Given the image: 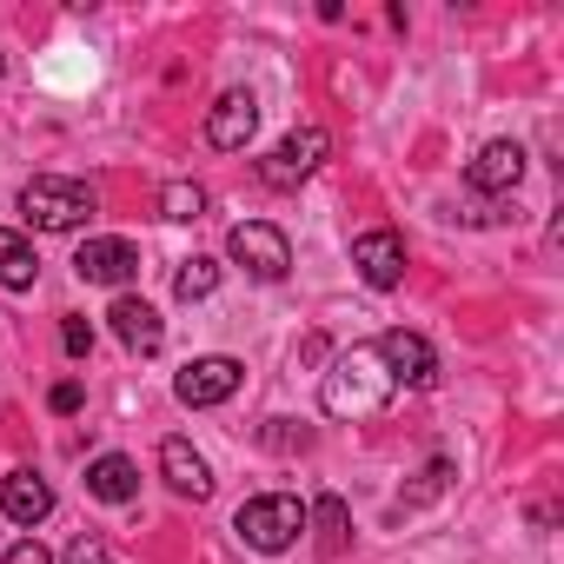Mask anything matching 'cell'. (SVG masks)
I'll use <instances>...</instances> for the list:
<instances>
[{
    "mask_svg": "<svg viewBox=\"0 0 564 564\" xmlns=\"http://www.w3.org/2000/svg\"><path fill=\"white\" fill-rule=\"evenodd\" d=\"M107 319H113L120 346H127V352H140V359H153V352L166 346V326H160V313H153L147 300H133V293H127V300H113V313H107Z\"/></svg>",
    "mask_w": 564,
    "mask_h": 564,
    "instance_id": "cell-11",
    "label": "cell"
},
{
    "mask_svg": "<svg viewBox=\"0 0 564 564\" xmlns=\"http://www.w3.org/2000/svg\"><path fill=\"white\" fill-rule=\"evenodd\" d=\"M0 67H8V61H0Z\"/></svg>",
    "mask_w": 564,
    "mask_h": 564,
    "instance_id": "cell-25",
    "label": "cell"
},
{
    "mask_svg": "<svg viewBox=\"0 0 564 564\" xmlns=\"http://www.w3.org/2000/svg\"><path fill=\"white\" fill-rule=\"evenodd\" d=\"M21 213H28V226H41V232H74V226L94 219V186H87V180L41 173V180L21 186Z\"/></svg>",
    "mask_w": 564,
    "mask_h": 564,
    "instance_id": "cell-2",
    "label": "cell"
},
{
    "mask_svg": "<svg viewBox=\"0 0 564 564\" xmlns=\"http://www.w3.org/2000/svg\"><path fill=\"white\" fill-rule=\"evenodd\" d=\"M313 524H319V538L339 551V544H346V498H333V491H326V498L313 505Z\"/></svg>",
    "mask_w": 564,
    "mask_h": 564,
    "instance_id": "cell-19",
    "label": "cell"
},
{
    "mask_svg": "<svg viewBox=\"0 0 564 564\" xmlns=\"http://www.w3.org/2000/svg\"><path fill=\"white\" fill-rule=\"evenodd\" d=\"M74 272L87 279V286H127V279L140 272V252L127 239H87L80 259H74Z\"/></svg>",
    "mask_w": 564,
    "mask_h": 564,
    "instance_id": "cell-9",
    "label": "cell"
},
{
    "mask_svg": "<svg viewBox=\"0 0 564 564\" xmlns=\"http://www.w3.org/2000/svg\"><path fill=\"white\" fill-rule=\"evenodd\" d=\"M239 379H246V366L239 359H193L186 372H180V405H226L232 392H239Z\"/></svg>",
    "mask_w": 564,
    "mask_h": 564,
    "instance_id": "cell-7",
    "label": "cell"
},
{
    "mask_svg": "<svg viewBox=\"0 0 564 564\" xmlns=\"http://www.w3.org/2000/svg\"><path fill=\"white\" fill-rule=\"evenodd\" d=\"M61 339H67V352H74V359H87V352H94V326H87V319H67V326H61Z\"/></svg>",
    "mask_w": 564,
    "mask_h": 564,
    "instance_id": "cell-21",
    "label": "cell"
},
{
    "mask_svg": "<svg viewBox=\"0 0 564 564\" xmlns=\"http://www.w3.org/2000/svg\"><path fill=\"white\" fill-rule=\"evenodd\" d=\"M160 213H166V219H199V213H206V193L186 186V180H173V186L160 193Z\"/></svg>",
    "mask_w": 564,
    "mask_h": 564,
    "instance_id": "cell-18",
    "label": "cell"
},
{
    "mask_svg": "<svg viewBox=\"0 0 564 564\" xmlns=\"http://www.w3.org/2000/svg\"><path fill=\"white\" fill-rule=\"evenodd\" d=\"M319 160H326V133H319V127H300V133H286V140L272 147V160L259 166V180H265V186H300Z\"/></svg>",
    "mask_w": 564,
    "mask_h": 564,
    "instance_id": "cell-6",
    "label": "cell"
},
{
    "mask_svg": "<svg viewBox=\"0 0 564 564\" xmlns=\"http://www.w3.org/2000/svg\"><path fill=\"white\" fill-rule=\"evenodd\" d=\"M8 564H54V557H47V544H34V538H28V544H14V551H8Z\"/></svg>",
    "mask_w": 564,
    "mask_h": 564,
    "instance_id": "cell-23",
    "label": "cell"
},
{
    "mask_svg": "<svg viewBox=\"0 0 564 564\" xmlns=\"http://www.w3.org/2000/svg\"><path fill=\"white\" fill-rule=\"evenodd\" d=\"M252 127H259L252 94H219V107L206 113V147L232 153V147H246V140H252Z\"/></svg>",
    "mask_w": 564,
    "mask_h": 564,
    "instance_id": "cell-12",
    "label": "cell"
},
{
    "mask_svg": "<svg viewBox=\"0 0 564 564\" xmlns=\"http://www.w3.org/2000/svg\"><path fill=\"white\" fill-rule=\"evenodd\" d=\"M326 412L333 419H366V412H379L386 399H392V379H386V359H379V346H352L333 372H326Z\"/></svg>",
    "mask_w": 564,
    "mask_h": 564,
    "instance_id": "cell-1",
    "label": "cell"
},
{
    "mask_svg": "<svg viewBox=\"0 0 564 564\" xmlns=\"http://www.w3.org/2000/svg\"><path fill=\"white\" fill-rule=\"evenodd\" d=\"M226 252H232V259H239L252 279H286V272H293V246H286V232H279V226H265V219H246V226H232Z\"/></svg>",
    "mask_w": 564,
    "mask_h": 564,
    "instance_id": "cell-4",
    "label": "cell"
},
{
    "mask_svg": "<svg viewBox=\"0 0 564 564\" xmlns=\"http://www.w3.org/2000/svg\"><path fill=\"white\" fill-rule=\"evenodd\" d=\"M524 180V147H511V140H491L471 166H465V186L471 193H511Z\"/></svg>",
    "mask_w": 564,
    "mask_h": 564,
    "instance_id": "cell-10",
    "label": "cell"
},
{
    "mask_svg": "<svg viewBox=\"0 0 564 564\" xmlns=\"http://www.w3.org/2000/svg\"><path fill=\"white\" fill-rule=\"evenodd\" d=\"M232 531L252 544V551H286L300 531H306V505L293 498V491H272V498H246L239 505V518H232Z\"/></svg>",
    "mask_w": 564,
    "mask_h": 564,
    "instance_id": "cell-3",
    "label": "cell"
},
{
    "mask_svg": "<svg viewBox=\"0 0 564 564\" xmlns=\"http://www.w3.org/2000/svg\"><path fill=\"white\" fill-rule=\"evenodd\" d=\"M0 511H8L14 524H41V518L54 511V485L34 478V471H14L8 485H0Z\"/></svg>",
    "mask_w": 564,
    "mask_h": 564,
    "instance_id": "cell-14",
    "label": "cell"
},
{
    "mask_svg": "<svg viewBox=\"0 0 564 564\" xmlns=\"http://www.w3.org/2000/svg\"><path fill=\"white\" fill-rule=\"evenodd\" d=\"M34 279H41V259H34V246H28L21 232H8V226H0V286L28 293Z\"/></svg>",
    "mask_w": 564,
    "mask_h": 564,
    "instance_id": "cell-16",
    "label": "cell"
},
{
    "mask_svg": "<svg viewBox=\"0 0 564 564\" xmlns=\"http://www.w3.org/2000/svg\"><path fill=\"white\" fill-rule=\"evenodd\" d=\"M213 286H219V265H213V259H186L180 279H173V293H180V300H206Z\"/></svg>",
    "mask_w": 564,
    "mask_h": 564,
    "instance_id": "cell-17",
    "label": "cell"
},
{
    "mask_svg": "<svg viewBox=\"0 0 564 564\" xmlns=\"http://www.w3.org/2000/svg\"><path fill=\"white\" fill-rule=\"evenodd\" d=\"M54 412H80V386H74V379L54 386Z\"/></svg>",
    "mask_w": 564,
    "mask_h": 564,
    "instance_id": "cell-24",
    "label": "cell"
},
{
    "mask_svg": "<svg viewBox=\"0 0 564 564\" xmlns=\"http://www.w3.org/2000/svg\"><path fill=\"white\" fill-rule=\"evenodd\" d=\"M352 265L366 272V286H379V293H392L399 279H405V246H399V232H386V226H372V232H359L352 239Z\"/></svg>",
    "mask_w": 564,
    "mask_h": 564,
    "instance_id": "cell-8",
    "label": "cell"
},
{
    "mask_svg": "<svg viewBox=\"0 0 564 564\" xmlns=\"http://www.w3.org/2000/svg\"><path fill=\"white\" fill-rule=\"evenodd\" d=\"M445 478H452V465H445V458H432V465H425V478L405 491V505H425V498H438V491H445Z\"/></svg>",
    "mask_w": 564,
    "mask_h": 564,
    "instance_id": "cell-20",
    "label": "cell"
},
{
    "mask_svg": "<svg viewBox=\"0 0 564 564\" xmlns=\"http://www.w3.org/2000/svg\"><path fill=\"white\" fill-rule=\"evenodd\" d=\"M87 491H94V498H107V505H127V498L140 491V465H133V458H120V452H107V458H94V465H87Z\"/></svg>",
    "mask_w": 564,
    "mask_h": 564,
    "instance_id": "cell-15",
    "label": "cell"
},
{
    "mask_svg": "<svg viewBox=\"0 0 564 564\" xmlns=\"http://www.w3.org/2000/svg\"><path fill=\"white\" fill-rule=\"evenodd\" d=\"M160 471H166V485H173L180 498H206V491H213V471H206V458H199L186 438H166V445H160Z\"/></svg>",
    "mask_w": 564,
    "mask_h": 564,
    "instance_id": "cell-13",
    "label": "cell"
},
{
    "mask_svg": "<svg viewBox=\"0 0 564 564\" xmlns=\"http://www.w3.org/2000/svg\"><path fill=\"white\" fill-rule=\"evenodd\" d=\"M67 564H113V557H107V544H100V538H74Z\"/></svg>",
    "mask_w": 564,
    "mask_h": 564,
    "instance_id": "cell-22",
    "label": "cell"
},
{
    "mask_svg": "<svg viewBox=\"0 0 564 564\" xmlns=\"http://www.w3.org/2000/svg\"><path fill=\"white\" fill-rule=\"evenodd\" d=\"M372 346H379V359H386V379H392V386H412V392L438 386V352H432L419 333L392 326V333H379Z\"/></svg>",
    "mask_w": 564,
    "mask_h": 564,
    "instance_id": "cell-5",
    "label": "cell"
}]
</instances>
